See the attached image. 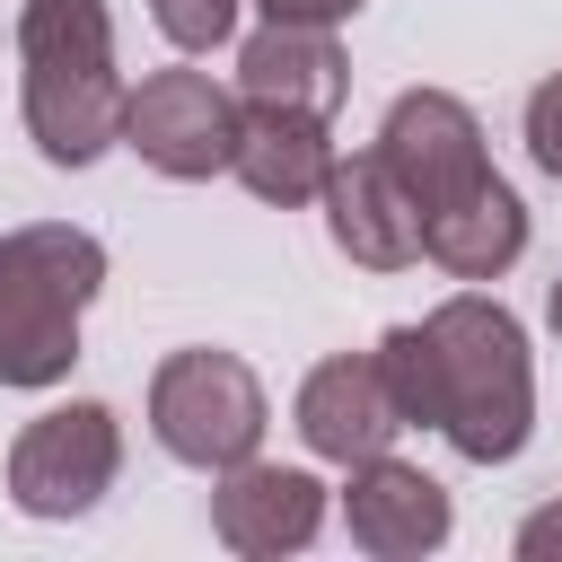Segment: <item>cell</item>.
<instances>
[{"instance_id":"6da1fadb","label":"cell","mask_w":562,"mask_h":562,"mask_svg":"<svg viewBox=\"0 0 562 562\" xmlns=\"http://www.w3.org/2000/svg\"><path fill=\"white\" fill-rule=\"evenodd\" d=\"M430 334V430L465 457V465H509L536 430V360H527V325L483 299L457 290L422 316Z\"/></svg>"},{"instance_id":"7a4b0ae2","label":"cell","mask_w":562,"mask_h":562,"mask_svg":"<svg viewBox=\"0 0 562 562\" xmlns=\"http://www.w3.org/2000/svg\"><path fill=\"white\" fill-rule=\"evenodd\" d=\"M123 70L105 0H26L18 9V114L53 167H97L123 140Z\"/></svg>"},{"instance_id":"3957f363","label":"cell","mask_w":562,"mask_h":562,"mask_svg":"<svg viewBox=\"0 0 562 562\" xmlns=\"http://www.w3.org/2000/svg\"><path fill=\"white\" fill-rule=\"evenodd\" d=\"M105 290V246L70 220H26L0 237V386H61L79 360V316Z\"/></svg>"},{"instance_id":"277c9868","label":"cell","mask_w":562,"mask_h":562,"mask_svg":"<svg viewBox=\"0 0 562 562\" xmlns=\"http://www.w3.org/2000/svg\"><path fill=\"white\" fill-rule=\"evenodd\" d=\"M263 422H272L263 378H255L237 351L193 342V351H167L158 378H149V430H158V448H167L176 465L228 474V465H246V457L263 448Z\"/></svg>"},{"instance_id":"5b68a950","label":"cell","mask_w":562,"mask_h":562,"mask_svg":"<svg viewBox=\"0 0 562 562\" xmlns=\"http://www.w3.org/2000/svg\"><path fill=\"white\" fill-rule=\"evenodd\" d=\"M114 474H123V422L97 395L53 404L9 439V501L26 518H88L114 492Z\"/></svg>"},{"instance_id":"8992f818","label":"cell","mask_w":562,"mask_h":562,"mask_svg":"<svg viewBox=\"0 0 562 562\" xmlns=\"http://www.w3.org/2000/svg\"><path fill=\"white\" fill-rule=\"evenodd\" d=\"M123 149H140V167L202 184L237 158V97L211 70H149L123 97Z\"/></svg>"},{"instance_id":"52a82bcc","label":"cell","mask_w":562,"mask_h":562,"mask_svg":"<svg viewBox=\"0 0 562 562\" xmlns=\"http://www.w3.org/2000/svg\"><path fill=\"white\" fill-rule=\"evenodd\" d=\"M378 158L404 176V193L422 202V220H430L439 202H457L465 184L492 176L483 123H474V105L448 97V88H404V97L386 105V123H378Z\"/></svg>"},{"instance_id":"ba28073f","label":"cell","mask_w":562,"mask_h":562,"mask_svg":"<svg viewBox=\"0 0 562 562\" xmlns=\"http://www.w3.org/2000/svg\"><path fill=\"white\" fill-rule=\"evenodd\" d=\"M290 422H299V439H307L325 465H342V474L369 465V457H386L395 430H404V413H395V395H386V378H378V351H334V360H316V369L299 378Z\"/></svg>"},{"instance_id":"9c48e42d","label":"cell","mask_w":562,"mask_h":562,"mask_svg":"<svg viewBox=\"0 0 562 562\" xmlns=\"http://www.w3.org/2000/svg\"><path fill=\"white\" fill-rule=\"evenodd\" d=\"M325 228H334V246H342L360 272H404V263H422V202H413L404 176L378 158V140L351 149V158H334V176H325Z\"/></svg>"},{"instance_id":"30bf717a","label":"cell","mask_w":562,"mask_h":562,"mask_svg":"<svg viewBox=\"0 0 562 562\" xmlns=\"http://www.w3.org/2000/svg\"><path fill=\"white\" fill-rule=\"evenodd\" d=\"M316 527H325V483H316L307 465H263V457H246V465H228L220 492H211V536H220L228 553H246V562L299 553V544H316Z\"/></svg>"},{"instance_id":"8fae6325","label":"cell","mask_w":562,"mask_h":562,"mask_svg":"<svg viewBox=\"0 0 562 562\" xmlns=\"http://www.w3.org/2000/svg\"><path fill=\"white\" fill-rule=\"evenodd\" d=\"M342 527H351V544L378 553V562H422V553L448 544V492H439V474H422V465H404V457L386 448V457L351 465V483H342Z\"/></svg>"},{"instance_id":"7c38bea8","label":"cell","mask_w":562,"mask_h":562,"mask_svg":"<svg viewBox=\"0 0 562 562\" xmlns=\"http://www.w3.org/2000/svg\"><path fill=\"white\" fill-rule=\"evenodd\" d=\"M237 97L246 105H299V114H325L351 97V61L334 44V26H299V18H263L246 44H237Z\"/></svg>"},{"instance_id":"4fadbf2b","label":"cell","mask_w":562,"mask_h":562,"mask_svg":"<svg viewBox=\"0 0 562 562\" xmlns=\"http://www.w3.org/2000/svg\"><path fill=\"white\" fill-rule=\"evenodd\" d=\"M228 176L255 193V202H325V176H334V132L325 114H299V105H246L237 97V158Z\"/></svg>"},{"instance_id":"5bb4252c","label":"cell","mask_w":562,"mask_h":562,"mask_svg":"<svg viewBox=\"0 0 562 562\" xmlns=\"http://www.w3.org/2000/svg\"><path fill=\"white\" fill-rule=\"evenodd\" d=\"M422 255L439 272H457V281H501L527 255V202L501 176H483V184H465L457 202H439L422 220Z\"/></svg>"},{"instance_id":"9a60e30c","label":"cell","mask_w":562,"mask_h":562,"mask_svg":"<svg viewBox=\"0 0 562 562\" xmlns=\"http://www.w3.org/2000/svg\"><path fill=\"white\" fill-rule=\"evenodd\" d=\"M378 378H386L404 430H430V334L422 325H386L378 334Z\"/></svg>"},{"instance_id":"2e32d148","label":"cell","mask_w":562,"mask_h":562,"mask_svg":"<svg viewBox=\"0 0 562 562\" xmlns=\"http://www.w3.org/2000/svg\"><path fill=\"white\" fill-rule=\"evenodd\" d=\"M149 26L176 53H211V44L237 35V0H149Z\"/></svg>"},{"instance_id":"e0dca14e","label":"cell","mask_w":562,"mask_h":562,"mask_svg":"<svg viewBox=\"0 0 562 562\" xmlns=\"http://www.w3.org/2000/svg\"><path fill=\"white\" fill-rule=\"evenodd\" d=\"M527 158L562 184V70H544V79L527 88Z\"/></svg>"},{"instance_id":"ac0fdd59","label":"cell","mask_w":562,"mask_h":562,"mask_svg":"<svg viewBox=\"0 0 562 562\" xmlns=\"http://www.w3.org/2000/svg\"><path fill=\"white\" fill-rule=\"evenodd\" d=\"M263 18H299V26H342V18H360L369 0H255Z\"/></svg>"},{"instance_id":"d6986e66","label":"cell","mask_w":562,"mask_h":562,"mask_svg":"<svg viewBox=\"0 0 562 562\" xmlns=\"http://www.w3.org/2000/svg\"><path fill=\"white\" fill-rule=\"evenodd\" d=\"M518 553H527V562H553V553H562V501L536 509V518L518 527Z\"/></svg>"},{"instance_id":"ffe728a7","label":"cell","mask_w":562,"mask_h":562,"mask_svg":"<svg viewBox=\"0 0 562 562\" xmlns=\"http://www.w3.org/2000/svg\"><path fill=\"white\" fill-rule=\"evenodd\" d=\"M544 316H553V334H562V272H553V290H544Z\"/></svg>"}]
</instances>
